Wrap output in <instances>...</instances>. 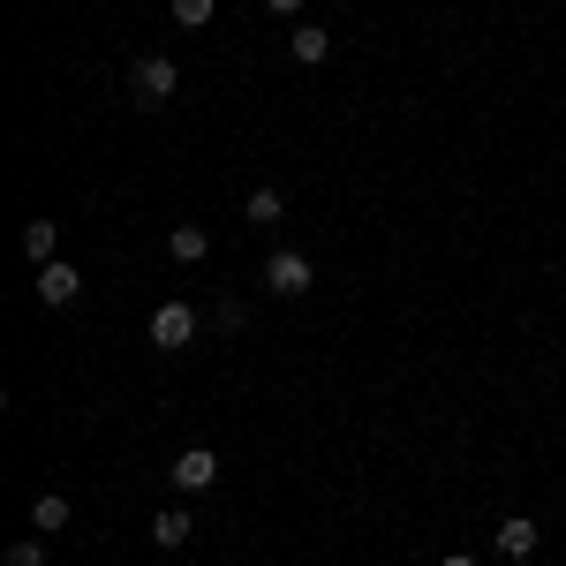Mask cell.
<instances>
[{"instance_id":"6da1fadb","label":"cell","mask_w":566,"mask_h":566,"mask_svg":"<svg viewBox=\"0 0 566 566\" xmlns=\"http://www.w3.org/2000/svg\"><path fill=\"white\" fill-rule=\"evenodd\" d=\"M129 91H136V106H167V98L181 91V69L167 61V53H144V61L129 69Z\"/></svg>"},{"instance_id":"7a4b0ae2","label":"cell","mask_w":566,"mask_h":566,"mask_svg":"<svg viewBox=\"0 0 566 566\" xmlns=\"http://www.w3.org/2000/svg\"><path fill=\"white\" fill-rule=\"evenodd\" d=\"M189 340H197V310H189V303H159V310H151V348L181 355Z\"/></svg>"},{"instance_id":"3957f363","label":"cell","mask_w":566,"mask_h":566,"mask_svg":"<svg viewBox=\"0 0 566 566\" xmlns=\"http://www.w3.org/2000/svg\"><path fill=\"white\" fill-rule=\"evenodd\" d=\"M310 280H317V272H310L303 250H272V258H264V287H272V295H310Z\"/></svg>"},{"instance_id":"277c9868","label":"cell","mask_w":566,"mask_h":566,"mask_svg":"<svg viewBox=\"0 0 566 566\" xmlns=\"http://www.w3.org/2000/svg\"><path fill=\"white\" fill-rule=\"evenodd\" d=\"M167 476H175V491H212V483H219V453H212V446H189V453H175Z\"/></svg>"},{"instance_id":"5b68a950","label":"cell","mask_w":566,"mask_h":566,"mask_svg":"<svg viewBox=\"0 0 566 566\" xmlns=\"http://www.w3.org/2000/svg\"><path fill=\"white\" fill-rule=\"evenodd\" d=\"M76 295H84V272H76V264H61V258L39 264V303L45 310H69Z\"/></svg>"},{"instance_id":"8992f818","label":"cell","mask_w":566,"mask_h":566,"mask_svg":"<svg viewBox=\"0 0 566 566\" xmlns=\"http://www.w3.org/2000/svg\"><path fill=\"white\" fill-rule=\"evenodd\" d=\"M491 544H499V559H528V552H536V522H528V514H506Z\"/></svg>"},{"instance_id":"52a82bcc","label":"cell","mask_w":566,"mask_h":566,"mask_svg":"<svg viewBox=\"0 0 566 566\" xmlns=\"http://www.w3.org/2000/svg\"><path fill=\"white\" fill-rule=\"evenodd\" d=\"M287 53H295L303 69H317V61H333V31H325V23H295V39H287Z\"/></svg>"},{"instance_id":"ba28073f","label":"cell","mask_w":566,"mask_h":566,"mask_svg":"<svg viewBox=\"0 0 566 566\" xmlns=\"http://www.w3.org/2000/svg\"><path fill=\"white\" fill-rule=\"evenodd\" d=\"M189 536H197V522H189L181 506H159V522H151V544H159V552H181Z\"/></svg>"},{"instance_id":"9c48e42d","label":"cell","mask_w":566,"mask_h":566,"mask_svg":"<svg viewBox=\"0 0 566 566\" xmlns=\"http://www.w3.org/2000/svg\"><path fill=\"white\" fill-rule=\"evenodd\" d=\"M205 250H212L205 227H167V258H175V264H205Z\"/></svg>"},{"instance_id":"30bf717a","label":"cell","mask_w":566,"mask_h":566,"mask_svg":"<svg viewBox=\"0 0 566 566\" xmlns=\"http://www.w3.org/2000/svg\"><path fill=\"white\" fill-rule=\"evenodd\" d=\"M31 528H39V536L69 528V499H61V491H39V499H31Z\"/></svg>"},{"instance_id":"8fae6325","label":"cell","mask_w":566,"mask_h":566,"mask_svg":"<svg viewBox=\"0 0 566 566\" xmlns=\"http://www.w3.org/2000/svg\"><path fill=\"white\" fill-rule=\"evenodd\" d=\"M53 242H61L53 219H31V227H23V258H31V264H53Z\"/></svg>"},{"instance_id":"7c38bea8","label":"cell","mask_w":566,"mask_h":566,"mask_svg":"<svg viewBox=\"0 0 566 566\" xmlns=\"http://www.w3.org/2000/svg\"><path fill=\"white\" fill-rule=\"evenodd\" d=\"M242 212H250V227H280V219H287V197H280V189H250Z\"/></svg>"},{"instance_id":"4fadbf2b","label":"cell","mask_w":566,"mask_h":566,"mask_svg":"<svg viewBox=\"0 0 566 566\" xmlns=\"http://www.w3.org/2000/svg\"><path fill=\"white\" fill-rule=\"evenodd\" d=\"M212 8H219V0H175V23H181V31H205Z\"/></svg>"},{"instance_id":"5bb4252c","label":"cell","mask_w":566,"mask_h":566,"mask_svg":"<svg viewBox=\"0 0 566 566\" xmlns=\"http://www.w3.org/2000/svg\"><path fill=\"white\" fill-rule=\"evenodd\" d=\"M8 566H45V536H23V544L8 552Z\"/></svg>"},{"instance_id":"9a60e30c","label":"cell","mask_w":566,"mask_h":566,"mask_svg":"<svg viewBox=\"0 0 566 566\" xmlns=\"http://www.w3.org/2000/svg\"><path fill=\"white\" fill-rule=\"evenodd\" d=\"M264 8H272V15H303L310 0H264Z\"/></svg>"},{"instance_id":"2e32d148","label":"cell","mask_w":566,"mask_h":566,"mask_svg":"<svg viewBox=\"0 0 566 566\" xmlns=\"http://www.w3.org/2000/svg\"><path fill=\"white\" fill-rule=\"evenodd\" d=\"M438 566H476V559H469V552H453V559H438Z\"/></svg>"}]
</instances>
